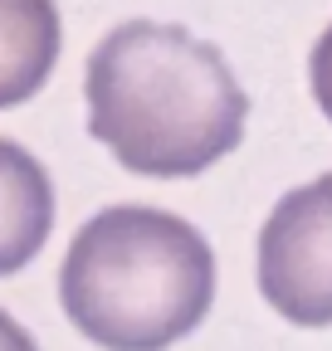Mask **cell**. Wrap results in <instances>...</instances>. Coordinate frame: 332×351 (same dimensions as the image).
Listing matches in <instances>:
<instances>
[{"label": "cell", "mask_w": 332, "mask_h": 351, "mask_svg": "<svg viewBox=\"0 0 332 351\" xmlns=\"http://www.w3.org/2000/svg\"><path fill=\"white\" fill-rule=\"evenodd\" d=\"M215 302V254L195 225L152 205H108L59 263L64 317L103 351H166Z\"/></svg>", "instance_id": "7a4b0ae2"}, {"label": "cell", "mask_w": 332, "mask_h": 351, "mask_svg": "<svg viewBox=\"0 0 332 351\" xmlns=\"http://www.w3.org/2000/svg\"><path fill=\"white\" fill-rule=\"evenodd\" d=\"M308 83H313V98L322 108V117L332 122V25L322 29V39L313 44V59H308Z\"/></svg>", "instance_id": "8992f818"}, {"label": "cell", "mask_w": 332, "mask_h": 351, "mask_svg": "<svg viewBox=\"0 0 332 351\" xmlns=\"http://www.w3.org/2000/svg\"><path fill=\"white\" fill-rule=\"evenodd\" d=\"M88 132L128 171L186 181L244 142L249 98L215 44L181 25L122 20L83 69Z\"/></svg>", "instance_id": "6da1fadb"}, {"label": "cell", "mask_w": 332, "mask_h": 351, "mask_svg": "<svg viewBox=\"0 0 332 351\" xmlns=\"http://www.w3.org/2000/svg\"><path fill=\"white\" fill-rule=\"evenodd\" d=\"M259 293L283 322L332 327V171L288 191L264 219Z\"/></svg>", "instance_id": "3957f363"}, {"label": "cell", "mask_w": 332, "mask_h": 351, "mask_svg": "<svg viewBox=\"0 0 332 351\" xmlns=\"http://www.w3.org/2000/svg\"><path fill=\"white\" fill-rule=\"evenodd\" d=\"M0 351H39V346H34V337H29L10 313H0Z\"/></svg>", "instance_id": "52a82bcc"}, {"label": "cell", "mask_w": 332, "mask_h": 351, "mask_svg": "<svg viewBox=\"0 0 332 351\" xmlns=\"http://www.w3.org/2000/svg\"><path fill=\"white\" fill-rule=\"evenodd\" d=\"M64 49L54 0H0V108L29 103Z\"/></svg>", "instance_id": "5b68a950"}, {"label": "cell", "mask_w": 332, "mask_h": 351, "mask_svg": "<svg viewBox=\"0 0 332 351\" xmlns=\"http://www.w3.org/2000/svg\"><path fill=\"white\" fill-rule=\"evenodd\" d=\"M54 230V186L20 142L0 137V278L20 274Z\"/></svg>", "instance_id": "277c9868"}]
</instances>
